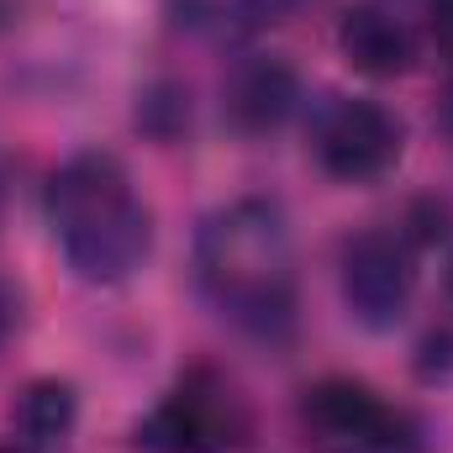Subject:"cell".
<instances>
[{"label":"cell","instance_id":"cell-1","mask_svg":"<svg viewBox=\"0 0 453 453\" xmlns=\"http://www.w3.org/2000/svg\"><path fill=\"white\" fill-rule=\"evenodd\" d=\"M196 285L237 333L285 342L296 333V237L274 201L242 196L196 232Z\"/></svg>","mask_w":453,"mask_h":453},{"label":"cell","instance_id":"cell-2","mask_svg":"<svg viewBox=\"0 0 453 453\" xmlns=\"http://www.w3.org/2000/svg\"><path fill=\"white\" fill-rule=\"evenodd\" d=\"M42 211L64 264L85 285H127L153 253V211L116 153L85 148L64 158L48 180Z\"/></svg>","mask_w":453,"mask_h":453},{"label":"cell","instance_id":"cell-3","mask_svg":"<svg viewBox=\"0 0 453 453\" xmlns=\"http://www.w3.org/2000/svg\"><path fill=\"white\" fill-rule=\"evenodd\" d=\"M253 438V406L217 364H190L132 427L142 453H237Z\"/></svg>","mask_w":453,"mask_h":453},{"label":"cell","instance_id":"cell-4","mask_svg":"<svg viewBox=\"0 0 453 453\" xmlns=\"http://www.w3.org/2000/svg\"><path fill=\"white\" fill-rule=\"evenodd\" d=\"M296 427L306 453H427V427L417 411L342 374L301 390Z\"/></svg>","mask_w":453,"mask_h":453},{"label":"cell","instance_id":"cell-5","mask_svg":"<svg viewBox=\"0 0 453 453\" xmlns=\"http://www.w3.org/2000/svg\"><path fill=\"white\" fill-rule=\"evenodd\" d=\"M306 148L317 158V169L338 185H374L385 180L401 153H406V127L401 116L385 111L380 101L364 96H327L311 127H306Z\"/></svg>","mask_w":453,"mask_h":453},{"label":"cell","instance_id":"cell-6","mask_svg":"<svg viewBox=\"0 0 453 453\" xmlns=\"http://www.w3.org/2000/svg\"><path fill=\"white\" fill-rule=\"evenodd\" d=\"M417 253L422 248L401 226H369L342 242L338 290L358 327L390 333L406 322V311L417 301Z\"/></svg>","mask_w":453,"mask_h":453},{"label":"cell","instance_id":"cell-7","mask_svg":"<svg viewBox=\"0 0 453 453\" xmlns=\"http://www.w3.org/2000/svg\"><path fill=\"white\" fill-rule=\"evenodd\" d=\"M301 106V74L274 53H242L222 80V116L232 132L264 137L280 132Z\"/></svg>","mask_w":453,"mask_h":453},{"label":"cell","instance_id":"cell-8","mask_svg":"<svg viewBox=\"0 0 453 453\" xmlns=\"http://www.w3.org/2000/svg\"><path fill=\"white\" fill-rule=\"evenodd\" d=\"M338 48L364 80H401L417 64V32L385 0H364L353 11H342Z\"/></svg>","mask_w":453,"mask_h":453},{"label":"cell","instance_id":"cell-9","mask_svg":"<svg viewBox=\"0 0 453 453\" xmlns=\"http://www.w3.org/2000/svg\"><path fill=\"white\" fill-rule=\"evenodd\" d=\"M16 438L32 453L58 449L69 433H74V417H80V395L69 380H32L16 401Z\"/></svg>","mask_w":453,"mask_h":453},{"label":"cell","instance_id":"cell-10","mask_svg":"<svg viewBox=\"0 0 453 453\" xmlns=\"http://www.w3.org/2000/svg\"><path fill=\"white\" fill-rule=\"evenodd\" d=\"M427 32H433L438 53L453 58V0H427Z\"/></svg>","mask_w":453,"mask_h":453},{"label":"cell","instance_id":"cell-11","mask_svg":"<svg viewBox=\"0 0 453 453\" xmlns=\"http://www.w3.org/2000/svg\"><path fill=\"white\" fill-rule=\"evenodd\" d=\"M21 327V290L11 280H0V348L11 342V333Z\"/></svg>","mask_w":453,"mask_h":453},{"label":"cell","instance_id":"cell-12","mask_svg":"<svg viewBox=\"0 0 453 453\" xmlns=\"http://www.w3.org/2000/svg\"><path fill=\"white\" fill-rule=\"evenodd\" d=\"M438 121H443V132L453 137V85L443 90V106H438Z\"/></svg>","mask_w":453,"mask_h":453},{"label":"cell","instance_id":"cell-13","mask_svg":"<svg viewBox=\"0 0 453 453\" xmlns=\"http://www.w3.org/2000/svg\"><path fill=\"white\" fill-rule=\"evenodd\" d=\"M0 453H32V449H27L21 438H11V443H0Z\"/></svg>","mask_w":453,"mask_h":453},{"label":"cell","instance_id":"cell-14","mask_svg":"<svg viewBox=\"0 0 453 453\" xmlns=\"http://www.w3.org/2000/svg\"><path fill=\"white\" fill-rule=\"evenodd\" d=\"M0 211H5V164H0Z\"/></svg>","mask_w":453,"mask_h":453},{"label":"cell","instance_id":"cell-15","mask_svg":"<svg viewBox=\"0 0 453 453\" xmlns=\"http://www.w3.org/2000/svg\"><path fill=\"white\" fill-rule=\"evenodd\" d=\"M5 16H11V11H5V0H0V27H5Z\"/></svg>","mask_w":453,"mask_h":453},{"label":"cell","instance_id":"cell-16","mask_svg":"<svg viewBox=\"0 0 453 453\" xmlns=\"http://www.w3.org/2000/svg\"><path fill=\"white\" fill-rule=\"evenodd\" d=\"M449 296H453V274H449Z\"/></svg>","mask_w":453,"mask_h":453}]
</instances>
